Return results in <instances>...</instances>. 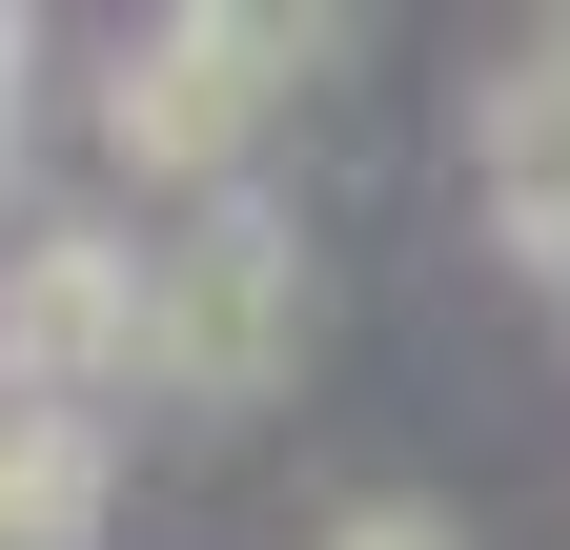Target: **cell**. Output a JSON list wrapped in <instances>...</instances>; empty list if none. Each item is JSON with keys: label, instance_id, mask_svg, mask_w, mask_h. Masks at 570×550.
Masks as SVG:
<instances>
[{"label": "cell", "instance_id": "cell-1", "mask_svg": "<svg viewBox=\"0 0 570 550\" xmlns=\"http://www.w3.org/2000/svg\"><path fill=\"white\" fill-rule=\"evenodd\" d=\"M326 61V21H265V0H184V21H142L102 61V144L122 184H184V204H245V144H265V102Z\"/></svg>", "mask_w": 570, "mask_h": 550}, {"label": "cell", "instance_id": "cell-2", "mask_svg": "<svg viewBox=\"0 0 570 550\" xmlns=\"http://www.w3.org/2000/svg\"><path fill=\"white\" fill-rule=\"evenodd\" d=\"M285 367H306V225H285V204H184V225L142 245V387L245 407Z\"/></svg>", "mask_w": 570, "mask_h": 550}, {"label": "cell", "instance_id": "cell-3", "mask_svg": "<svg viewBox=\"0 0 570 550\" xmlns=\"http://www.w3.org/2000/svg\"><path fill=\"white\" fill-rule=\"evenodd\" d=\"M0 387H41V407L142 387V245H102V225H41L21 265H0Z\"/></svg>", "mask_w": 570, "mask_h": 550}, {"label": "cell", "instance_id": "cell-4", "mask_svg": "<svg viewBox=\"0 0 570 550\" xmlns=\"http://www.w3.org/2000/svg\"><path fill=\"white\" fill-rule=\"evenodd\" d=\"M469 164H489V204H510V225H570V21H530L510 61H489Z\"/></svg>", "mask_w": 570, "mask_h": 550}, {"label": "cell", "instance_id": "cell-5", "mask_svg": "<svg viewBox=\"0 0 570 550\" xmlns=\"http://www.w3.org/2000/svg\"><path fill=\"white\" fill-rule=\"evenodd\" d=\"M82 530H102V449H82V407L0 387V550H82Z\"/></svg>", "mask_w": 570, "mask_h": 550}, {"label": "cell", "instance_id": "cell-6", "mask_svg": "<svg viewBox=\"0 0 570 550\" xmlns=\"http://www.w3.org/2000/svg\"><path fill=\"white\" fill-rule=\"evenodd\" d=\"M306 550H449V510H407V490H367V510H326Z\"/></svg>", "mask_w": 570, "mask_h": 550}, {"label": "cell", "instance_id": "cell-7", "mask_svg": "<svg viewBox=\"0 0 570 550\" xmlns=\"http://www.w3.org/2000/svg\"><path fill=\"white\" fill-rule=\"evenodd\" d=\"M510 265H530V286H550V306H570V225H510Z\"/></svg>", "mask_w": 570, "mask_h": 550}, {"label": "cell", "instance_id": "cell-8", "mask_svg": "<svg viewBox=\"0 0 570 550\" xmlns=\"http://www.w3.org/2000/svg\"><path fill=\"white\" fill-rule=\"evenodd\" d=\"M0 144H21V21H0Z\"/></svg>", "mask_w": 570, "mask_h": 550}]
</instances>
